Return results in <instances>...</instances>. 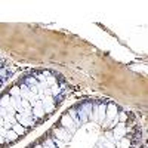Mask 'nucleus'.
Instances as JSON below:
<instances>
[{
  "label": "nucleus",
  "mask_w": 148,
  "mask_h": 148,
  "mask_svg": "<svg viewBox=\"0 0 148 148\" xmlns=\"http://www.w3.org/2000/svg\"><path fill=\"white\" fill-rule=\"evenodd\" d=\"M53 135H55V139H59V141H62L65 145L71 141V133L67 130V129H55V132H53Z\"/></svg>",
  "instance_id": "obj_1"
},
{
  "label": "nucleus",
  "mask_w": 148,
  "mask_h": 148,
  "mask_svg": "<svg viewBox=\"0 0 148 148\" xmlns=\"http://www.w3.org/2000/svg\"><path fill=\"white\" fill-rule=\"evenodd\" d=\"M61 125H62V127L64 129H67L71 135L76 132V125H74V121H73V119L68 116V114H65V116H62V119H61Z\"/></svg>",
  "instance_id": "obj_2"
},
{
  "label": "nucleus",
  "mask_w": 148,
  "mask_h": 148,
  "mask_svg": "<svg viewBox=\"0 0 148 148\" xmlns=\"http://www.w3.org/2000/svg\"><path fill=\"white\" fill-rule=\"evenodd\" d=\"M42 107H43L45 114H46V113H51V111L53 110V107H55L53 98H52V96H45L43 99H42Z\"/></svg>",
  "instance_id": "obj_3"
},
{
  "label": "nucleus",
  "mask_w": 148,
  "mask_h": 148,
  "mask_svg": "<svg viewBox=\"0 0 148 148\" xmlns=\"http://www.w3.org/2000/svg\"><path fill=\"white\" fill-rule=\"evenodd\" d=\"M117 117V107L114 104H110L107 105V111H105V120L108 121H113Z\"/></svg>",
  "instance_id": "obj_4"
},
{
  "label": "nucleus",
  "mask_w": 148,
  "mask_h": 148,
  "mask_svg": "<svg viewBox=\"0 0 148 148\" xmlns=\"http://www.w3.org/2000/svg\"><path fill=\"white\" fill-rule=\"evenodd\" d=\"M126 127H125V125L123 123H120V125H117L116 126V129H114V132H113V136H114V139H116V142L119 141V139H121L123 136L126 135Z\"/></svg>",
  "instance_id": "obj_5"
},
{
  "label": "nucleus",
  "mask_w": 148,
  "mask_h": 148,
  "mask_svg": "<svg viewBox=\"0 0 148 148\" xmlns=\"http://www.w3.org/2000/svg\"><path fill=\"white\" fill-rule=\"evenodd\" d=\"M31 111H33V116L34 117H43L45 116V111H43V107H42V101H37L36 102V105L31 108Z\"/></svg>",
  "instance_id": "obj_6"
},
{
  "label": "nucleus",
  "mask_w": 148,
  "mask_h": 148,
  "mask_svg": "<svg viewBox=\"0 0 148 148\" xmlns=\"http://www.w3.org/2000/svg\"><path fill=\"white\" fill-rule=\"evenodd\" d=\"M15 119H16V121L19 123L21 126H33L34 125V120H31V119H27V117H22L21 114H15Z\"/></svg>",
  "instance_id": "obj_7"
},
{
  "label": "nucleus",
  "mask_w": 148,
  "mask_h": 148,
  "mask_svg": "<svg viewBox=\"0 0 148 148\" xmlns=\"http://www.w3.org/2000/svg\"><path fill=\"white\" fill-rule=\"evenodd\" d=\"M105 111H107V105L105 104H101L98 105V123H101L105 120Z\"/></svg>",
  "instance_id": "obj_8"
},
{
  "label": "nucleus",
  "mask_w": 148,
  "mask_h": 148,
  "mask_svg": "<svg viewBox=\"0 0 148 148\" xmlns=\"http://www.w3.org/2000/svg\"><path fill=\"white\" fill-rule=\"evenodd\" d=\"M68 116H70V117L73 119V121H74V125H76V127H79V126L82 125V123H80V120H79V116H77V111L74 110V108L68 111Z\"/></svg>",
  "instance_id": "obj_9"
},
{
  "label": "nucleus",
  "mask_w": 148,
  "mask_h": 148,
  "mask_svg": "<svg viewBox=\"0 0 148 148\" xmlns=\"http://www.w3.org/2000/svg\"><path fill=\"white\" fill-rule=\"evenodd\" d=\"M3 120H5V123H9V125H12V126L18 123L16 119H15V116H10V114H6V116L3 117Z\"/></svg>",
  "instance_id": "obj_10"
},
{
  "label": "nucleus",
  "mask_w": 148,
  "mask_h": 148,
  "mask_svg": "<svg viewBox=\"0 0 148 148\" xmlns=\"http://www.w3.org/2000/svg\"><path fill=\"white\" fill-rule=\"evenodd\" d=\"M77 116H79V120H80V123H82V125H84V123L88 121V119H89V117H88V114H86L83 110L77 111Z\"/></svg>",
  "instance_id": "obj_11"
},
{
  "label": "nucleus",
  "mask_w": 148,
  "mask_h": 148,
  "mask_svg": "<svg viewBox=\"0 0 148 148\" xmlns=\"http://www.w3.org/2000/svg\"><path fill=\"white\" fill-rule=\"evenodd\" d=\"M116 147H117V148H127V147H129V141H127L126 138H121V139H119V141L116 142Z\"/></svg>",
  "instance_id": "obj_12"
},
{
  "label": "nucleus",
  "mask_w": 148,
  "mask_h": 148,
  "mask_svg": "<svg viewBox=\"0 0 148 148\" xmlns=\"http://www.w3.org/2000/svg\"><path fill=\"white\" fill-rule=\"evenodd\" d=\"M92 107H93V105H92L90 102H88V104H83L80 110H83V111H84V113H86V114H88V117H89V116H90V113H92Z\"/></svg>",
  "instance_id": "obj_13"
},
{
  "label": "nucleus",
  "mask_w": 148,
  "mask_h": 148,
  "mask_svg": "<svg viewBox=\"0 0 148 148\" xmlns=\"http://www.w3.org/2000/svg\"><path fill=\"white\" fill-rule=\"evenodd\" d=\"M18 138V135L14 132V130H8V133H6V138L5 139H8V141H15Z\"/></svg>",
  "instance_id": "obj_14"
},
{
  "label": "nucleus",
  "mask_w": 148,
  "mask_h": 148,
  "mask_svg": "<svg viewBox=\"0 0 148 148\" xmlns=\"http://www.w3.org/2000/svg\"><path fill=\"white\" fill-rule=\"evenodd\" d=\"M12 127H14V132H15L16 135H22V133H24V126H21L19 123H16V125H14Z\"/></svg>",
  "instance_id": "obj_15"
},
{
  "label": "nucleus",
  "mask_w": 148,
  "mask_h": 148,
  "mask_svg": "<svg viewBox=\"0 0 148 148\" xmlns=\"http://www.w3.org/2000/svg\"><path fill=\"white\" fill-rule=\"evenodd\" d=\"M9 105V96L6 95V96H2V98H0V107H2V108H6Z\"/></svg>",
  "instance_id": "obj_16"
},
{
  "label": "nucleus",
  "mask_w": 148,
  "mask_h": 148,
  "mask_svg": "<svg viewBox=\"0 0 148 148\" xmlns=\"http://www.w3.org/2000/svg\"><path fill=\"white\" fill-rule=\"evenodd\" d=\"M59 92H61V88H59L56 83H55L53 86H51V93H52V96H56Z\"/></svg>",
  "instance_id": "obj_17"
},
{
  "label": "nucleus",
  "mask_w": 148,
  "mask_h": 148,
  "mask_svg": "<svg viewBox=\"0 0 148 148\" xmlns=\"http://www.w3.org/2000/svg\"><path fill=\"white\" fill-rule=\"evenodd\" d=\"M21 108L22 110H31V105L27 99H24V98H21Z\"/></svg>",
  "instance_id": "obj_18"
},
{
  "label": "nucleus",
  "mask_w": 148,
  "mask_h": 148,
  "mask_svg": "<svg viewBox=\"0 0 148 148\" xmlns=\"http://www.w3.org/2000/svg\"><path fill=\"white\" fill-rule=\"evenodd\" d=\"M104 138H105V139H108L111 144H114V145H116V139H114V136H113V133H111V132H107Z\"/></svg>",
  "instance_id": "obj_19"
},
{
  "label": "nucleus",
  "mask_w": 148,
  "mask_h": 148,
  "mask_svg": "<svg viewBox=\"0 0 148 148\" xmlns=\"http://www.w3.org/2000/svg\"><path fill=\"white\" fill-rule=\"evenodd\" d=\"M55 83H56V79H55V77H52V76L46 77V84H47V86H53Z\"/></svg>",
  "instance_id": "obj_20"
},
{
  "label": "nucleus",
  "mask_w": 148,
  "mask_h": 148,
  "mask_svg": "<svg viewBox=\"0 0 148 148\" xmlns=\"http://www.w3.org/2000/svg\"><path fill=\"white\" fill-rule=\"evenodd\" d=\"M10 93H12V96H21V89L19 88H14L10 90Z\"/></svg>",
  "instance_id": "obj_21"
},
{
  "label": "nucleus",
  "mask_w": 148,
  "mask_h": 148,
  "mask_svg": "<svg viewBox=\"0 0 148 148\" xmlns=\"http://www.w3.org/2000/svg\"><path fill=\"white\" fill-rule=\"evenodd\" d=\"M53 142H55V147H56V148H65V144H64L62 141H59V139H55Z\"/></svg>",
  "instance_id": "obj_22"
},
{
  "label": "nucleus",
  "mask_w": 148,
  "mask_h": 148,
  "mask_svg": "<svg viewBox=\"0 0 148 148\" xmlns=\"http://www.w3.org/2000/svg\"><path fill=\"white\" fill-rule=\"evenodd\" d=\"M45 145H46V147H51V148H55V142H53L52 139H47Z\"/></svg>",
  "instance_id": "obj_23"
},
{
  "label": "nucleus",
  "mask_w": 148,
  "mask_h": 148,
  "mask_svg": "<svg viewBox=\"0 0 148 148\" xmlns=\"http://www.w3.org/2000/svg\"><path fill=\"white\" fill-rule=\"evenodd\" d=\"M6 133H8V130H6L3 126H0V135H2V136L5 138V136H6Z\"/></svg>",
  "instance_id": "obj_24"
},
{
  "label": "nucleus",
  "mask_w": 148,
  "mask_h": 148,
  "mask_svg": "<svg viewBox=\"0 0 148 148\" xmlns=\"http://www.w3.org/2000/svg\"><path fill=\"white\" fill-rule=\"evenodd\" d=\"M117 119L121 120V121H125V120H126V114H125V113H120V114L117 116Z\"/></svg>",
  "instance_id": "obj_25"
},
{
  "label": "nucleus",
  "mask_w": 148,
  "mask_h": 148,
  "mask_svg": "<svg viewBox=\"0 0 148 148\" xmlns=\"http://www.w3.org/2000/svg\"><path fill=\"white\" fill-rule=\"evenodd\" d=\"M39 82L40 83H45L46 82V76H45V74H40V76H39Z\"/></svg>",
  "instance_id": "obj_26"
},
{
  "label": "nucleus",
  "mask_w": 148,
  "mask_h": 148,
  "mask_svg": "<svg viewBox=\"0 0 148 148\" xmlns=\"http://www.w3.org/2000/svg\"><path fill=\"white\" fill-rule=\"evenodd\" d=\"M3 125H5V120H3L2 116H0V126H3Z\"/></svg>",
  "instance_id": "obj_27"
},
{
  "label": "nucleus",
  "mask_w": 148,
  "mask_h": 148,
  "mask_svg": "<svg viewBox=\"0 0 148 148\" xmlns=\"http://www.w3.org/2000/svg\"><path fill=\"white\" fill-rule=\"evenodd\" d=\"M5 141H6V139H5V138H3V136H2V135H0V144H3V142H5Z\"/></svg>",
  "instance_id": "obj_28"
},
{
  "label": "nucleus",
  "mask_w": 148,
  "mask_h": 148,
  "mask_svg": "<svg viewBox=\"0 0 148 148\" xmlns=\"http://www.w3.org/2000/svg\"><path fill=\"white\" fill-rule=\"evenodd\" d=\"M34 148H43L42 145H37V147H34Z\"/></svg>",
  "instance_id": "obj_29"
}]
</instances>
